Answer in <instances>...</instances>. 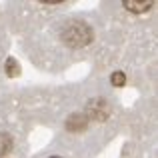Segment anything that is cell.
<instances>
[{
    "label": "cell",
    "mask_w": 158,
    "mask_h": 158,
    "mask_svg": "<svg viewBox=\"0 0 158 158\" xmlns=\"http://www.w3.org/2000/svg\"><path fill=\"white\" fill-rule=\"evenodd\" d=\"M62 38H64V42L70 44V46H84V44H88L90 40H92V30H90V26L84 24V22H72V24L66 26Z\"/></svg>",
    "instance_id": "6da1fadb"
},
{
    "label": "cell",
    "mask_w": 158,
    "mask_h": 158,
    "mask_svg": "<svg viewBox=\"0 0 158 158\" xmlns=\"http://www.w3.org/2000/svg\"><path fill=\"white\" fill-rule=\"evenodd\" d=\"M12 148V138L10 134H6V132H0V156L8 154Z\"/></svg>",
    "instance_id": "277c9868"
},
{
    "label": "cell",
    "mask_w": 158,
    "mask_h": 158,
    "mask_svg": "<svg viewBox=\"0 0 158 158\" xmlns=\"http://www.w3.org/2000/svg\"><path fill=\"white\" fill-rule=\"evenodd\" d=\"M124 8H126V10H130V12H136V14H138V12H146V10H150L152 8V0H142V2H136V0H124Z\"/></svg>",
    "instance_id": "7a4b0ae2"
},
{
    "label": "cell",
    "mask_w": 158,
    "mask_h": 158,
    "mask_svg": "<svg viewBox=\"0 0 158 158\" xmlns=\"http://www.w3.org/2000/svg\"><path fill=\"white\" fill-rule=\"evenodd\" d=\"M52 158H58V156H52Z\"/></svg>",
    "instance_id": "52a82bcc"
},
{
    "label": "cell",
    "mask_w": 158,
    "mask_h": 158,
    "mask_svg": "<svg viewBox=\"0 0 158 158\" xmlns=\"http://www.w3.org/2000/svg\"><path fill=\"white\" fill-rule=\"evenodd\" d=\"M6 74L8 76H18L20 68H18V62L14 58H6Z\"/></svg>",
    "instance_id": "5b68a950"
},
{
    "label": "cell",
    "mask_w": 158,
    "mask_h": 158,
    "mask_svg": "<svg viewBox=\"0 0 158 158\" xmlns=\"http://www.w3.org/2000/svg\"><path fill=\"white\" fill-rule=\"evenodd\" d=\"M110 80H112V84H114V86H124V82H126V76H124V72H114Z\"/></svg>",
    "instance_id": "8992f818"
},
{
    "label": "cell",
    "mask_w": 158,
    "mask_h": 158,
    "mask_svg": "<svg viewBox=\"0 0 158 158\" xmlns=\"http://www.w3.org/2000/svg\"><path fill=\"white\" fill-rule=\"evenodd\" d=\"M86 124H88V120H86V116L82 114H72L68 118V122H66V128L72 132H78V130H84Z\"/></svg>",
    "instance_id": "3957f363"
}]
</instances>
